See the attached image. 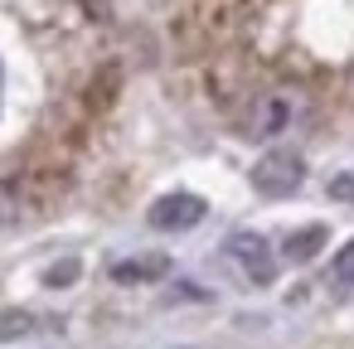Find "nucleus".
<instances>
[{"mask_svg": "<svg viewBox=\"0 0 354 349\" xmlns=\"http://www.w3.org/2000/svg\"><path fill=\"white\" fill-rule=\"evenodd\" d=\"M335 276H339L344 286H354V238L339 247V257H335Z\"/></svg>", "mask_w": 354, "mask_h": 349, "instance_id": "9d476101", "label": "nucleus"}, {"mask_svg": "<svg viewBox=\"0 0 354 349\" xmlns=\"http://www.w3.org/2000/svg\"><path fill=\"white\" fill-rule=\"evenodd\" d=\"M204 214H209V204H204L199 194H160L146 218H151V228H160V233H185V228L204 223Z\"/></svg>", "mask_w": 354, "mask_h": 349, "instance_id": "f03ea898", "label": "nucleus"}, {"mask_svg": "<svg viewBox=\"0 0 354 349\" xmlns=\"http://www.w3.org/2000/svg\"><path fill=\"white\" fill-rule=\"evenodd\" d=\"M165 257H136V262H117L112 267V281L117 286H131V281H151V276H165Z\"/></svg>", "mask_w": 354, "mask_h": 349, "instance_id": "39448f33", "label": "nucleus"}, {"mask_svg": "<svg viewBox=\"0 0 354 349\" xmlns=\"http://www.w3.org/2000/svg\"><path fill=\"white\" fill-rule=\"evenodd\" d=\"M30 325H35L30 310H0V339H20L30 334Z\"/></svg>", "mask_w": 354, "mask_h": 349, "instance_id": "423d86ee", "label": "nucleus"}, {"mask_svg": "<svg viewBox=\"0 0 354 349\" xmlns=\"http://www.w3.org/2000/svg\"><path fill=\"white\" fill-rule=\"evenodd\" d=\"M281 122H286V107H281V102H267V112H262V122L252 126V136H272V131H281Z\"/></svg>", "mask_w": 354, "mask_h": 349, "instance_id": "1a4fd4ad", "label": "nucleus"}, {"mask_svg": "<svg viewBox=\"0 0 354 349\" xmlns=\"http://www.w3.org/2000/svg\"><path fill=\"white\" fill-rule=\"evenodd\" d=\"M78 272H83V267H78V257H64L59 267H49V272H44V286H68V281H78Z\"/></svg>", "mask_w": 354, "mask_h": 349, "instance_id": "0eeeda50", "label": "nucleus"}, {"mask_svg": "<svg viewBox=\"0 0 354 349\" xmlns=\"http://www.w3.org/2000/svg\"><path fill=\"white\" fill-rule=\"evenodd\" d=\"M301 180H306V160H301L296 151H267V155L252 165V189L267 194V199H286V194H296Z\"/></svg>", "mask_w": 354, "mask_h": 349, "instance_id": "f257e3e1", "label": "nucleus"}, {"mask_svg": "<svg viewBox=\"0 0 354 349\" xmlns=\"http://www.w3.org/2000/svg\"><path fill=\"white\" fill-rule=\"evenodd\" d=\"M228 257H233V262H238L257 286H267V281L277 276V257H272V247H267V238H262V233H248V228H243V233H233V238H228Z\"/></svg>", "mask_w": 354, "mask_h": 349, "instance_id": "7ed1b4c3", "label": "nucleus"}, {"mask_svg": "<svg viewBox=\"0 0 354 349\" xmlns=\"http://www.w3.org/2000/svg\"><path fill=\"white\" fill-rule=\"evenodd\" d=\"M10 223H20V194L10 185H0V228H10Z\"/></svg>", "mask_w": 354, "mask_h": 349, "instance_id": "6e6552de", "label": "nucleus"}, {"mask_svg": "<svg viewBox=\"0 0 354 349\" xmlns=\"http://www.w3.org/2000/svg\"><path fill=\"white\" fill-rule=\"evenodd\" d=\"M325 238H330V228H325V223H310V228H296L281 252H286V262H310V257L325 247Z\"/></svg>", "mask_w": 354, "mask_h": 349, "instance_id": "20e7f679", "label": "nucleus"}, {"mask_svg": "<svg viewBox=\"0 0 354 349\" xmlns=\"http://www.w3.org/2000/svg\"><path fill=\"white\" fill-rule=\"evenodd\" d=\"M330 194L335 199H354V175H335L330 180Z\"/></svg>", "mask_w": 354, "mask_h": 349, "instance_id": "9b49d317", "label": "nucleus"}]
</instances>
